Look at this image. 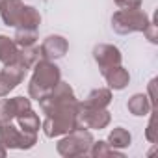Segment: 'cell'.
I'll return each mask as SVG.
<instances>
[{"label":"cell","instance_id":"obj_1","mask_svg":"<svg viewBox=\"0 0 158 158\" xmlns=\"http://www.w3.org/2000/svg\"><path fill=\"white\" fill-rule=\"evenodd\" d=\"M60 78V67L56 63H52L50 60H39L34 65V74L30 78V86H28V93L32 99L39 101L41 97H45L58 82Z\"/></svg>","mask_w":158,"mask_h":158},{"label":"cell","instance_id":"obj_2","mask_svg":"<svg viewBox=\"0 0 158 158\" xmlns=\"http://www.w3.org/2000/svg\"><path fill=\"white\" fill-rule=\"evenodd\" d=\"M93 145V136L86 128H73L63 139L58 141V152L61 156H82L88 154Z\"/></svg>","mask_w":158,"mask_h":158},{"label":"cell","instance_id":"obj_3","mask_svg":"<svg viewBox=\"0 0 158 158\" xmlns=\"http://www.w3.org/2000/svg\"><path fill=\"white\" fill-rule=\"evenodd\" d=\"M149 24V17L145 11L138 10H119L112 17V28L117 34H132V32H143Z\"/></svg>","mask_w":158,"mask_h":158},{"label":"cell","instance_id":"obj_4","mask_svg":"<svg viewBox=\"0 0 158 158\" xmlns=\"http://www.w3.org/2000/svg\"><path fill=\"white\" fill-rule=\"evenodd\" d=\"M76 128V110L67 108V110H58L47 115L43 121V132L47 138H58L67 132Z\"/></svg>","mask_w":158,"mask_h":158},{"label":"cell","instance_id":"obj_5","mask_svg":"<svg viewBox=\"0 0 158 158\" xmlns=\"http://www.w3.org/2000/svg\"><path fill=\"white\" fill-rule=\"evenodd\" d=\"M110 112L106 108H88L78 102L76 108V127L78 128H104L110 125Z\"/></svg>","mask_w":158,"mask_h":158},{"label":"cell","instance_id":"obj_6","mask_svg":"<svg viewBox=\"0 0 158 158\" xmlns=\"http://www.w3.org/2000/svg\"><path fill=\"white\" fill-rule=\"evenodd\" d=\"M26 69L13 61V63H6V67L0 71V97H6L11 89H15L24 78Z\"/></svg>","mask_w":158,"mask_h":158},{"label":"cell","instance_id":"obj_7","mask_svg":"<svg viewBox=\"0 0 158 158\" xmlns=\"http://www.w3.org/2000/svg\"><path fill=\"white\" fill-rule=\"evenodd\" d=\"M93 58L99 63V69L101 71H104L108 67H114V65H121V60H123V56H121V52H119L117 47L104 45V43L102 45H97L93 48Z\"/></svg>","mask_w":158,"mask_h":158},{"label":"cell","instance_id":"obj_8","mask_svg":"<svg viewBox=\"0 0 158 158\" xmlns=\"http://www.w3.org/2000/svg\"><path fill=\"white\" fill-rule=\"evenodd\" d=\"M67 48H69V43L61 35H48L41 43V47H39L43 60H58V58H63L65 52H67Z\"/></svg>","mask_w":158,"mask_h":158},{"label":"cell","instance_id":"obj_9","mask_svg":"<svg viewBox=\"0 0 158 158\" xmlns=\"http://www.w3.org/2000/svg\"><path fill=\"white\" fill-rule=\"evenodd\" d=\"M102 73V76L106 78V82H108V86L112 88V89H125L127 86H128V82H130V74H128V71L125 69V67H121V65H114V67H108V69H104V71H101Z\"/></svg>","mask_w":158,"mask_h":158},{"label":"cell","instance_id":"obj_10","mask_svg":"<svg viewBox=\"0 0 158 158\" xmlns=\"http://www.w3.org/2000/svg\"><path fill=\"white\" fill-rule=\"evenodd\" d=\"M23 6L24 4L21 0H2L0 2V17H2L6 26H17Z\"/></svg>","mask_w":158,"mask_h":158},{"label":"cell","instance_id":"obj_11","mask_svg":"<svg viewBox=\"0 0 158 158\" xmlns=\"http://www.w3.org/2000/svg\"><path fill=\"white\" fill-rule=\"evenodd\" d=\"M21 130L10 123H0V145L6 149H19Z\"/></svg>","mask_w":158,"mask_h":158},{"label":"cell","instance_id":"obj_12","mask_svg":"<svg viewBox=\"0 0 158 158\" xmlns=\"http://www.w3.org/2000/svg\"><path fill=\"white\" fill-rule=\"evenodd\" d=\"M127 108H128V112H130L132 115H138V117H141V115H149L151 112H154V108H152L149 97L143 95V93H136L134 97H130Z\"/></svg>","mask_w":158,"mask_h":158},{"label":"cell","instance_id":"obj_13","mask_svg":"<svg viewBox=\"0 0 158 158\" xmlns=\"http://www.w3.org/2000/svg\"><path fill=\"white\" fill-rule=\"evenodd\" d=\"M41 24V15L34 6H23L17 28H28V30H37Z\"/></svg>","mask_w":158,"mask_h":158},{"label":"cell","instance_id":"obj_14","mask_svg":"<svg viewBox=\"0 0 158 158\" xmlns=\"http://www.w3.org/2000/svg\"><path fill=\"white\" fill-rule=\"evenodd\" d=\"M110 102H112V91L104 89V88H99V89H93L82 104L88 106V108H106Z\"/></svg>","mask_w":158,"mask_h":158},{"label":"cell","instance_id":"obj_15","mask_svg":"<svg viewBox=\"0 0 158 158\" xmlns=\"http://www.w3.org/2000/svg\"><path fill=\"white\" fill-rule=\"evenodd\" d=\"M19 54V47L13 39H10L8 35H0V61L4 65L6 63H13L17 60Z\"/></svg>","mask_w":158,"mask_h":158},{"label":"cell","instance_id":"obj_16","mask_svg":"<svg viewBox=\"0 0 158 158\" xmlns=\"http://www.w3.org/2000/svg\"><path fill=\"white\" fill-rule=\"evenodd\" d=\"M41 60V50L39 47H23L19 48V54H17V63H21L24 69H32L37 61Z\"/></svg>","mask_w":158,"mask_h":158},{"label":"cell","instance_id":"obj_17","mask_svg":"<svg viewBox=\"0 0 158 158\" xmlns=\"http://www.w3.org/2000/svg\"><path fill=\"white\" fill-rule=\"evenodd\" d=\"M130 141H132V136H130V132H128L127 128H123V127L114 128V130L110 132V136H108V143H110L114 149H125V147L130 145Z\"/></svg>","mask_w":158,"mask_h":158},{"label":"cell","instance_id":"obj_18","mask_svg":"<svg viewBox=\"0 0 158 158\" xmlns=\"http://www.w3.org/2000/svg\"><path fill=\"white\" fill-rule=\"evenodd\" d=\"M17 121H19V128L30 130V132H37L39 127H41V121H39V117L34 110H28V112L17 115Z\"/></svg>","mask_w":158,"mask_h":158},{"label":"cell","instance_id":"obj_19","mask_svg":"<svg viewBox=\"0 0 158 158\" xmlns=\"http://www.w3.org/2000/svg\"><path fill=\"white\" fill-rule=\"evenodd\" d=\"M89 154L95 156V158H102V156H123V152H119L117 149H114L108 141H93L91 149H89Z\"/></svg>","mask_w":158,"mask_h":158},{"label":"cell","instance_id":"obj_20","mask_svg":"<svg viewBox=\"0 0 158 158\" xmlns=\"http://www.w3.org/2000/svg\"><path fill=\"white\" fill-rule=\"evenodd\" d=\"M17 47H32L37 41V30H28V28H17V34L13 37Z\"/></svg>","mask_w":158,"mask_h":158},{"label":"cell","instance_id":"obj_21","mask_svg":"<svg viewBox=\"0 0 158 158\" xmlns=\"http://www.w3.org/2000/svg\"><path fill=\"white\" fill-rule=\"evenodd\" d=\"M17 115L15 101L13 99H2L0 101V123H10Z\"/></svg>","mask_w":158,"mask_h":158},{"label":"cell","instance_id":"obj_22","mask_svg":"<svg viewBox=\"0 0 158 158\" xmlns=\"http://www.w3.org/2000/svg\"><path fill=\"white\" fill-rule=\"evenodd\" d=\"M143 0H115V4L121 10H138Z\"/></svg>","mask_w":158,"mask_h":158},{"label":"cell","instance_id":"obj_23","mask_svg":"<svg viewBox=\"0 0 158 158\" xmlns=\"http://www.w3.org/2000/svg\"><path fill=\"white\" fill-rule=\"evenodd\" d=\"M143 34L147 35V39H149L151 43H158V37H156V24H154L152 21H149V24H147V28L143 30Z\"/></svg>","mask_w":158,"mask_h":158},{"label":"cell","instance_id":"obj_24","mask_svg":"<svg viewBox=\"0 0 158 158\" xmlns=\"http://www.w3.org/2000/svg\"><path fill=\"white\" fill-rule=\"evenodd\" d=\"M154 115H151V119H149V125H147V130H145V136H147V139L151 141V143H154L158 138H156V134H154Z\"/></svg>","mask_w":158,"mask_h":158},{"label":"cell","instance_id":"obj_25","mask_svg":"<svg viewBox=\"0 0 158 158\" xmlns=\"http://www.w3.org/2000/svg\"><path fill=\"white\" fill-rule=\"evenodd\" d=\"M6 152H8V149L0 145V158H4V156H6Z\"/></svg>","mask_w":158,"mask_h":158},{"label":"cell","instance_id":"obj_26","mask_svg":"<svg viewBox=\"0 0 158 158\" xmlns=\"http://www.w3.org/2000/svg\"><path fill=\"white\" fill-rule=\"evenodd\" d=\"M0 2H2V0H0Z\"/></svg>","mask_w":158,"mask_h":158}]
</instances>
